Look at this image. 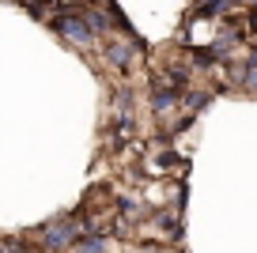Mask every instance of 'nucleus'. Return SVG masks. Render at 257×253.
Returning <instances> with one entry per match:
<instances>
[{"label": "nucleus", "mask_w": 257, "mask_h": 253, "mask_svg": "<svg viewBox=\"0 0 257 253\" xmlns=\"http://www.w3.org/2000/svg\"><path fill=\"white\" fill-rule=\"evenodd\" d=\"M53 31L57 34H64L68 42H80V46H87L95 34H91V27L83 23L80 16H64V19H53Z\"/></svg>", "instance_id": "1"}, {"label": "nucleus", "mask_w": 257, "mask_h": 253, "mask_svg": "<svg viewBox=\"0 0 257 253\" xmlns=\"http://www.w3.org/2000/svg\"><path fill=\"white\" fill-rule=\"evenodd\" d=\"M80 238V227L76 223H61V227L46 230V249H64L68 242H76Z\"/></svg>", "instance_id": "2"}, {"label": "nucleus", "mask_w": 257, "mask_h": 253, "mask_svg": "<svg viewBox=\"0 0 257 253\" xmlns=\"http://www.w3.org/2000/svg\"><path fill=\"white\" fill-rule=\"evenodd\" d=\"M155 113H159V117H163V113H167V110H174V106H178V91L174 87H155Z\"/></svg>", "instance_id": "3"}, {"label": "nucleus", "mask_w": 257, "mask_h": 253, "mask_svg": "<svg viewBox=\"0 0 257 253\" xmlns=\"http://www.w3.org/2000/svg\"><path fill=\"white\" fill-rule=\"evenodd\" d=\"M106 249V234H80L76 238V253H102Z\"/></svg>", "instance_id": "4"}, {"label": "nucleus", "mask_w": 257, "mask_h": 253, "mask_svg": "<svg viewBox=\"0 0 257 253\" xmlns=\"http://www.w3.org/2000/svg\"><path fill=\"white\" fill-rule=\"evenodd\" d=\"M133 49H137V42H133V46H110L106 49V61H110L113 68H125L128 57H133Z\"/></svg>", "instance_id": "5"}, {"label": "nucleus", "mask_w": 257, "mask_h": 253, "mask_svg": "<svg viewBox=\"0 0 257 253\" xmlns=\"http://www.w3.org/2000/svg\"><path fill=\"white\" fill-rule=\"evenodd\" d=\"M246 87L257 91V57H249V61H246Z\"/></svg>", "instance_id": "6"}, {"label": "nucleus", "mask_w": 257, "mask_h": 253, "mask_svg": "<svg viewBox=\"0 0 257 253\" xmlns=\"http://www.w3.org/2000/svg\"><path fill=\"white\" fill-rule=\"evenodd\" d=\"M201 106H208V95H189V110H201Z\"/></svg>", "instance_id": "7"}, {"label": "nucleus", "mask_w": 257, "mask_h": 253, "mask_svg": "<svg viewBox=\"0 0 257 253\" xmlns=\"http://www.w3.org/2000/svg\"><path fill=\"white\" fill-rule=\"evenodd\" d=\"M0 253H4V249H0Z\"/></svg>", "instance_id": "8"}]
</instances>
